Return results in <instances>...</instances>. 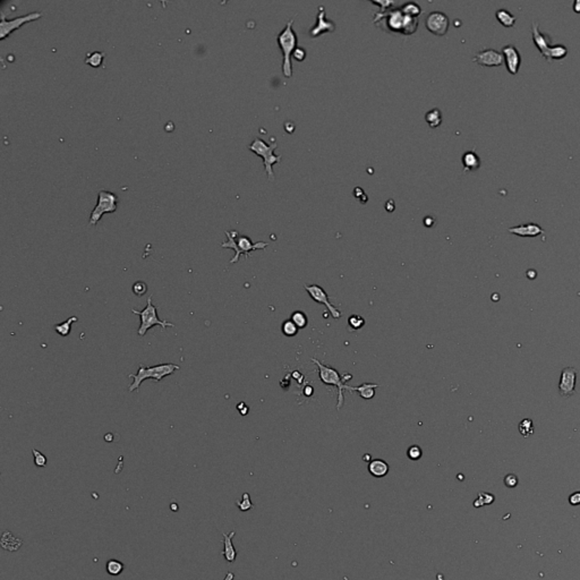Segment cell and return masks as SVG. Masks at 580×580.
Listing matches in <instances>:
<instances>
[{
    "instance_id": "obj_1",
    "label": "cell",
    "mask_w": 580,
    "mask_h": 580,
    "mask_svg": "<svg viewBox=\"0 0 580 580\" xmlns=\"http://www.w3.org/2000/svg\"><path fill=\"white\" fill-rule=\"evenodd\" d=\"M376 16H382V18H375L374 23H379L380 20L384 22L382 27L389 32L399 33L403 36H410L417 30L418 20L415 17H410L402 12L401 8L389 10V12H381L376 14Z\"/></svg>"
},
{
    "instance_id": "obj_2",
    "label": "cell",
    "mask_w": 580,
    "mask_h": 580,
    "mask_svg": "<svg viewBox=\"0 0 580 580\" xmlns=\"http://www.w3.org/2000/svg\"><path fill=\"white\" fill-rule=\"evenodd\" d=\"M312 362H314V364H316L317 368H319V374H320L321 381H322L324 384L332 385L338 390L337 409L340 410L341 407L344 406V390H347V391H350V392H354V391H356V389H357V386H351V385L346 384V382L348 381V380L351 379V374L340 375L339 373H338L337 369H334L333 367H330V366L324 365L323 362L317 361L316 358H312Z\"/></svg>"
},
{
    "instance_id": "obj_3",
    "label": "cell",
    "mask_w": 580,
    "mask_h": 580,
    "mask_svg": "<svg viewBox=\"0 0 580 580\" xmlns=\"http://www.w3.org/2000/svg\"><path fill=\"white\" fill-rule=\"evenodd\" d=\"M224 234H226L228 240L223 241V243L221 244V247L231 248V250L235 251V256L230 260V264L237 263V262L239 261L240 255H245V257L248 258L251 252L257 250H265L269 245L268 243H264V241L253 243V241L251 240V238H248L247 236H243V235H239V233L236 230L224 231Z\"/></svg>"
},
{
    "instance_id": "obj_4",
    "label": "cell",
    "mask_w": 580,
    "mask_h": 580,
    "mask_svg": "<svg viewBox=\"0 0 580 580\" xmlns=\"http://www.w3.org/2000/svg\"><path fill=\"white\" fill-rule=\"evenodd\" d=\"M178 369L179 366L176 364H171V362L155 366H145L143 364H140L139 371H137L136 374L128 375V378H132L134 380L132 384L128 386V391L133 392L139 389L144 380H154L155 382H160L165 376L174 374Z\"/></svg>"
},
{
    "instance_id": "obj_5",
    "label": "cell",
    "mask_w": 580,
    "mask_h": 580,
    "mask_svg": "<svg viewBox=\"0 0 580 580\" xmlns=\"http://www.w3.org/2000/svg\"><path fill=\"white\" fill-rule=\"evenodd\" d=\"M293 18L286 24L284 30L278 34L277 42L282 51V72L285 77H291L292 66L291 56L297 49V34L293 31Z\"/></svg>"
},
{
    "instance_id": "obj_6",
    "label": "cell",
    "mask_w": 580,
    "mask_h": 580,
    "mask_svg": "<svg viewBox=\"0 0 580 580\" xmlns=\"http://www.w3.org/2000/svg\"><path fill=\"white\" fill-rule=\"evenodd\" d=\"M277 147H278L277 144L270 145L265 142V141L260 139V137H255L253 142L248 145V148H250L252 152H254L257 157H261L262 159H263L265 172H267L269 181H272V179L274 178L273 170H272L273 164L279 163V162L281 161V155L280 154L275 155L273 153V151Z\"/></svg>"
},
{
    "instance_id": "obj_7",
    "label": "cell",
    "mask_w": 580,
    "mask_h": 580,
    "mask_svg": "<svg viewBox=\"0 0 580 580\" xmlns=\"http://www.w3.org/2000/svg\"><path fill=\"white\" fill-rule=\"evenodd\" d=\"M132 312L135 314V315H139L141 317V326H140L139 331H137V333H139V336H141V337L145 336L148 331V329H151L152 326H160L163 330L167 329V327L175 326L174 324L168 322V321H165V320L161 321L160 319H159L157 307H155L154 304L152 303V296H150L147 298L146 306H145V308L143 310H137L135 308H132Z\"/></svg>"
},
{
    "instance_id": "obj_8",
    "label": "cell",
    "mask_w": 580,
    "mask_h": 580,
    "mask_svg": "<svg viewBox=\"0 0 580 580\" xmlns=\"http://www.w3.org/2000/svg\"><path fill=\"white\" fill-rule=\"evenodd\" d=\"M118 208V196L115 193L101 189L98 194V202L90 215L89 224L90 226H96V223L101 220V218L106 213H113Z\"/></svg>"
},
{
    "instance_id": "obj_9",
    "label": "cell",
    "mask_w": 580,
    "mask_h": 580,
    "mask_svg": "<svg viewBox=\"0 0 580 580\" xmlns=\"http://www.w3.org/2000/svg\"><path fill=\"white\" fill-rule=\"evenodd\" d=\"M42 16L41 12H32L29 14H25L23 16L15 17L13 19H7L5 15L1 14V22H0V39L3 40L7 36H10L14 31L18 30L22 27L25 23L33 22V20L39 19Z\"/></svg>"
},
{
    "instance_id": "obj_10",
    "label": "cell",
    "mask_w": 580,
    "mask_h": 580,
    "mask_svg": "<svg viewBox=\"0 0 580 580\" xmlns=\"http://www.w3.org/2000/svg\"><path fill=\"white\" fill-rule=\"evenodd\" d=\"M449 24H450V20H449L447 14L438 12V10L430 13L425 19L426 29L437 36H443L447 34Z\"/></svg>"
},
{
    "instance_id": "obj_11",
    "label": "cell",
    "mask_w": 580,
    "mask_h": 580,
    "mask_svg": "<svg viewBox=\"0 0 580 580\" xmlns=\"http://www.w3.org/2000/svg\"><path fill=\"white\" fill-rule=\"evenodd\" d=\"M576 382H577V369L575 367H565L562 369L560 382H559V391L562 397H571L576 392Z\"/></svg>"
},
{
    "instance_id": "obj_12",
    "label": "cell",
    "mask_w": 580,
    "mask_h": 580,
    "mask_svg": "<svg viewBox=\"0 0 580 580\" xmlns=\"http://www.w3.org/2000/svg\"><path fill=\"white\" fill-rule=\"evenodd\" d=\"M304 288L306 289V291L308 292L309 297L313 300H315L316 303L323 304V305L326 306V308L330 310L331 316H332L333 319H340L341 312L340 310H338L336 307H334L332 304L329 302V297H327L326 292L324 291L323 288H321L319 285H304Z\"/></svg>"
},
{
    "instance_id": "obj_13",
    "label": "cell",
    "mask_w": 580,
    "mask_h": 580,
    "mask_svg": "<svg viewBox=\"0 0 580 580\" xmlns=\"http://www.w3.org/2000/svg\"><path fill=\"white\" fill-rule=\"evenodd\" d=\"M472 61L484 67H499L505 64L503 54L495 49H483L472 58Z\"/></svg>"
},
{
    "instance_id": "obj_14",
    "label": "cell",
    "mask_w": 580,
    "mask_h": 580,
    "mask_svg": "<svg viewBox=\"0 0 580 580\" xmlns=\"http://www.w3.org/2000/svg\"><path fill=\"white\" fill-rule=\"evenodd\" d=\"M502 54L503 60H505L507 71L511 75H516L519 72L520 64H521V56L519 50L517 49L513 44H507L502 48Z\"/></svg>"
},
{
    "instance_id": "obj_15",
    "label": "cell",
    "mask_w": 580,
    "mask_h": 580,
    "mask_svg": "<svg viewBox=\"0 0 580 580\" xmlns=\"http://www.w3.org/2000/svg\"><path fill=\"white\" fill-rule=\"evenodd\" d=\"M531 36H533V42L537 49L542 54V57L546 59L548 50L552 47V40L551 37L543 32H541L538 23L533 22L531 23Z\"/></svg>"
},
{
    "instance_id": "obj_16",
    "label": "cell",
    "mask_w": 580,
    "mask_h": 580,
    "mask_svg": "<svg viewBox=\"0 0 580 580\" xmlns=\"http://www.w3.org/2000/svg\"><path fill=\"white\" fill-rule=\"evenodd\" d=\"M334 30H336V24L332 20H327L326 18V10H324L323 6H321L319 8V14H317V22L309 31L310 36L317 37L323 33L333 32Z\"/></svg>"
},
{
    "instance_id": "obj_17",
    "label": "cell",
    "mask_w": 580,
    "mask_h": 580,
    "mask_svg": "<svg viewBox=\"0 0 580 580\" xmlns=\"http://www.w3.org/2000/svg\"><path fill=\"white\" fill-rule=\"evenodd\" d=\"M508 231H509L510 234L516 235V236L519 237H537L545 233L544 229L540 224L534 222H528L519 224V226L511 227L508 229Z\"/></svg>"
},
{
    "instance_id": "obj_18",
    "label": "cell",
    "mask_w": 580,
    "mask_h": 580,
    "mask_svg": "<svg viewBox=\"0 0 580 580\" xmlns=\"http://www.w3.org/2000/svg\"><path fill=\"white\" fill-rule=\"evenodd\" d=\"M235 535H236V531L235 530L230 531L229 534L222 533L223 550H222V552H221V555H223L228 563H233V562H235V560H236V558H237V551H236V548L234 547V544H233V538L235 537Z\"/></svg>"
},
{
    "instance_id": "obj_19",
    "label": "cell",
    "mask_w": 580,
    "mask_h": 580,
    "mask_svg": "<svg viewBox=\"0 0 580 580\" xmlns=\"http://www.w3.org/2000/svg\"><path fill=\"white\" fill-rule=\"evenodd\" d=\"M0 544H1V547L3 548V550H6L8 552H16V551H18L20 547H22L23 541L20 540V538L16 537L15 535L12 533V531L5 530L2 533L1 542H0Z\"/></svg>"
},
{
    "instance_id": "obj_20",
    "label": "cell",
    "mask_w": 580,
    "mask_h": 580,
    "mask_svg": "<svg viewBox=\"0 0 580 580\" xmlns=\"http://www.w3.org/2000/svg\"><path fill=\"white\" fill-rule=\"evenodd\" d=\"M461 161L464 164V171H474L481 167V159L474 151L465 152Z\"/></svg>"
},
{
    "instance_id": "obj_21",
    "label": "cell",
    "mask_w": 580,
    "mask_h": 580,
    "mask_svg": "<svg viewBox=\"0 0 580 580\" xmlns=\"http://www.w3.org/2000/svg\"><path fill=\"white\" fill-rule=\"evenodd\" d=\"M368 471H369V474H371L372 476H374V477H378V478L384 477V476L388 475V472H389V465L386 464L384 460H381V459H375V460H372L371 462H369Z\"/></svg>"
},
{
    "instance_id": "obj_22",
    "label": "cell",
    "mask_w": 580,
    "mask_h": 580,
    "mask_svg": "<svg viewBox=\"0 0 580 580\" xmlns=\"http://www.w3.org/2000/svg\"><path fill=\"white\" fill-rule=\"evenodd\" d=\"M498 22L505 27H512L517 22V17L506 8H500L495 12Z\"/></svg>"
},
{
    "instance_id": "obj_23",
    "label": "cell",
    "mask_w": 580,
    "mask_h": 580,
    "mask_svg": "<svg viewBox=\"0 0 580 580\" xmlns=\"http://www.w3.org/2000/svg\"><path fill=\"white\" fill-rule=\"evenodd\" d=\"M567 54H568V49L564 44H560V43L553 44V46L550 48V50H548L546 60L548 61V63H551L552 60H560V59H563V58H565Z\"/></svg>"
},
{
    "instance_id": "obj_24",
    "label": "cell",
    "mask_w": 580,
    "mask_h": 580,
    "mask_svg": "<svg viewBox=\"0 0 580 580\" xmlns=\"http://www.w3.org/2000/svg\"><path fill=\"white\" fill-rule=\"evenodd\" d=\"M106 54L103 51H93V53H88L84 59V63L89 66L98 68L102 65L103 59H105Z\"/></svg>"
},
{
    "instance_id": "obj_25",
    "label": "cell",
    "mask_w": 580,
    "mask_h": 580,
    "mask_svg": "<svg viewBox=\"0 0 580 580\" xmlns=\"http://www.w3.org/2000/svg\"><path fill=\"white\" fill-rule=\"evenodd\" d=\"M379 386L380 385L374 384V383H364V384L357 386L356 391L358 392V395H360L362 399L369 400V399L374 398L375 389L379 388Z\"/></svg>"
},
{
    "instance_id": "obj_26",
    "label": "cell",
    "mask_w": 580,
    "mask_h": 580,
    "mask_svg": "<svg viewBox=\"0 0 580 580\" xmlns=\"http://www.w3.org/2000/svg\"><path fill=\"white\" fill-rule=\"evenodd\" d=\"M77 317L76 316H71L70 319L65 321V322L60 323V324H57V326H54V330L56 331L58 334H60L61 337H68L71 333V329H72V324L77 322Z\"/></svg>"
},
{
    "instance_id": "obj_27",
    "label": "cell",
    "mask_w": 580,
    "mask_h": 580,
    "mask_svg": "<svg viewBox=\"0 0 580 580\" xmlns=\"http://www.w3.org/2000/svg\"><path fill=\"white\" fill-rule=\"evenodd\" d=\"M425 119L430 127H432V128H436V127L440 126L442 123V113L437 108H434L431 110V111L426 113Z\"/></svg>"
},
{
    "instance_id": "obj_28",
    "label": "cell",
    "mask_w": 580,
    "mask_h": 580,
    "mask_svg": "<svg viewBox=\"0 0 580 580\" xmlns=\"http://www.w3.org/2000/svg\"><path fill=\"white\" fill-rule=\"evenodd\" d=\"M124 568H125V565H124L123 562H120L118 560H115V559H111V560H109L108 562H107V565H106L107 572H108V574L111 575V576H118V575H120L124 571Z\"/></svg>"
},
{
    "instance_id": "obj_29",
    "label": "cell",
    "mask_w": 580,
    "mask_h": 580,
    "mask_svg": "<svg viewBox=\"0 0 580 580\" xmlns=\"http://www.w3.org/2000/svg\"><path fill=\"white\" fill-rule=\"evenodd\" d=\"M401 10L406 15L417 18L422 14V8L415 2H407L401 7Z\"/></svg>"
},
{
    "instance_id": "obj_30",
    "label": "cell",
    "mask_w": 580,
    "mask_h": 580,
    "mask_svg": "<svg viewBox=\"0 0 580 580\" xmlns=\"http://www.w3.org/2000/svg\"><path fill=\"white\" fill-rule=\"evenodd\" d=\"M519 432L525 437L530 436L534 433V423L530 418H525L519 424Z\"/></svg>"
},
{
    "instance_id": "obj_31",
    "label": "cell",
    "mask_w": 580,
    "mask_h": 580,
    "mask_svg": "<svg viewBox=\"0 0 580 580\" xmlns=\"http://www.w3.org/2000/svg\"><path fill=\"white\" fill-rule=\"evenodd\" d=\"M291 321L296 324L298 329H304V327H306L307 322H308L306 314L300 312V310L293 312V314L291 315Z\"/></svg>"
},
{
    "instance_id": "obj_32",
    "label": "cell",
    "mask_w": 580,
    "mask_h": 580,
    "mask_svg": "<svg viewBox=\"0 0 580 580\" xmlns=\"http://www.w3.org/2000/svg\"><path fill=\"white\" fill-rule=\"evenodd\" d=\"M494 495L489 494V493H479L478 498L474 501L475 508H481L485 505H491L494 502Z\"/></svg>"
},
{
    "instance_id": "obj_33",
    "label": "cell",
    "mask_w": 580,
    "mask_h": 580,
    "mask_svg": "<svg viewBox=\"0 0 580 580\" xmlns=\"http://www.w3.org/2000/svg\"><path fill=\"white\" fill-rule=\"evenodd\" d=\"M281 330H282V333L287 337H293V336H296L297 332H298V327H297L296 324L293 323L291 320L285 321L284 324H282Z\"/></svg>"
},
{
    "instance_id": "obj_34",
    "label": "cell",
    "mask_w": 580,
    "mask_h": 580,
    "mask_svg": "<svg viewBox=\"0 0 580 580\" xmlns=\"http://www.w3.org/2000/svg\"><path fill=\"white\" fill-rule=\"evenodd\" d=\"M236 505L238 508H239L240 511H248L254 508V505L252 503L251 496L248 493H244L243 496H241V500L240 501H237Z\"/></svg>"
},
{
    "instance_id": "obj_35",
    "label": "cell",
    "mask_w": 580,
    "mask_h": 580,
    "mask_svg": "<svg viewBox=\"0 0 580 580\" xmlns=\"http://www.w3.org/2000/svg\"><path fill=\"white\" fill-rule=\"evenodd\" d=\"M364 324H365V320L360 315H353L349 317V320H348V326H349L350 330H353V331L362 329V327L364 326Z\"/></svg>"
},
{
    "instance_id": "obj_36",
    "label": "cell",
    "mask_w": 580,
    "mask_h": 580,
    "mask_svg": "<svg viewBox=\"0 0 580 580\" xmlns=\"http://www.w3.org/2000/svg\"><path fill=\"white\" fill-rule=\"evenodd\" d=\"M32 453L34 457V465L39 468L46 467L47 462H48L46 455H44L43 453H41L40 451H37L36 449H32Z\"/></svg>"
},
{
    "instance_id": "obj_37",
    "label": "cell",
    "mask_w": 580,
    "mask_h": 580,
    "mask_svg": "<svg viewBox=\"0 0 580 580\" xmlns=\"http://www.w3.org/2000/svg\"><path fill=\"white\" fill-rule=\"evenodd\" d=\"M407 455H408V458L412 459V460H418V459L422 458L423 451L418 445H412V447L408 449V451H407Z\"/></svg>"
},
{
    "instance_id": "obj_38",
    "label": "cell",
    "mask_w": 580,
    "mask_h": 580,
    "mask_svg": "<svg viewBox=\"0 0 580 580\" xmlns=\"http://www.w3.org/2000/svg\"><path fill=\"white\" fill-rule=\"evenodd\" d=\"M132 290L136 296L142 297L144 293H146V291H147V285L143 281H136L135 284L133 285Z\"/></svg>"
},
{
    "instance_id": "obj_39",
    "label": "cell",
    "mask_w": 580,
    "mask_h": 580,
    "mask_svg": "<svg viewBox=\"0 0 580 580\" xmlns=\"http://www.w3.org/2000/svg\"><path fill=\"white\" fill-rule=\"evenodd\" d=\"M505 484H506V486H508V488H510V489L516 488V486L518 485V477L513 474L507 475L505 477Z\"/></svg>"
},
{
    "instance_id": "obj_40",
    "label": "cell",
    "mask_w": 580,
    "mask_h": 580,
    "mask_svg": "<svg viewBox=\"0 0 580 580\" xmlns=\"http://www.w3.org/2000/svg\"><path fill=\"white\" fill-rule=\"evenodd\" d=\"M292 57L295 58V60H297V61H303L304 59H305V57H306V51H305V49H303V48L297 47V49L295 51H293Z\"/></svg>"
},
{
    "instance_id": "obj_41",
    "label": "cell",
    "mask_w": 580,
    "mask_h": 580,
    "mask_svg": "<svg viewBox=\"0 0 580 580\" xmlns=\"http://www.w3.org/2000/svg\"><path fill=\"white\" fill-rule=\"evenodd\" d=\"M569 503H570L571 506H575V507L580 506V491L572 493V494L569 496Z\"/></svg>"
},
{
    "instance_id": "obj_42",
    "label": "cell",
    "mask_w": 580,
    "mask_h": 580,
    "mask_svg": "<svg viewBox=\"0 0 580 580\" xmlns=\"http://www.w3.org/2000/svg\"><path fill=\"white\" fill-rule=\"evenodd\" d=\"M572 7H574L576 13H580V0H576Z\"/></svg>"
},
{
    "instance_id": "obj_43",
    "label": "cell",
    "mask_w": 580,
    "mask_h": 580,
    "mask_svg": "<svg viewBox=\"0 0 580 580\" xmlns=\"http://www.w3.org/2000/svg\"><path fill=\"white\" fill-rule=\"evenodd\" d=\"M234 578H235V575L233 574V572H227L226 577H224L223 580H234Z\"/></svg>"
},
{
    "instance_id": "obj_44",
    "label": "cell",
    "mask_w": 580,
    "mask_h": 580,
    "mask_svg": "<svg viewBox=\"0 0 580 580\" xmlns=\"http://www.w3.org/2000/svg\"><path fill=\"white\" fill-rule=\"evenodd\" d=\"M170 509L172 511H178V505H177V503H171V505H170Z\"/></svg>"
}]
</instances>
